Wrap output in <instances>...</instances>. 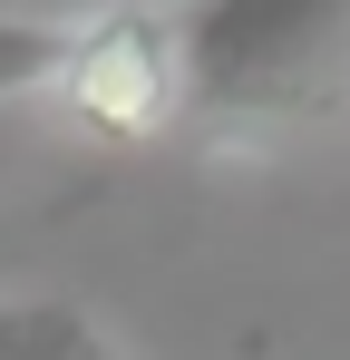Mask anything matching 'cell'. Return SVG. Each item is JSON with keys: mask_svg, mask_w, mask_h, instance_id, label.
<instances>
[{"mask_svg": "<svg viewBox=\"0 0 350 360\" xmlns=\"http://www.w3.org/2000/svg\"><path fill=\"white\" fill-rule=\"evenodd\" d=\"M350 98V0H185L175 117L205 136H292Z\"/></svg>", "mask_w": 350, "mask_h": 360, "instance_id": "1", "label": "cell"}, {"mask_svg": "<svg viewBox=\"0 0 350 360\" xmlns=\"http://www.w3.org/2000/svg\"><path fill=\"white\" fill-rule=\"evenodd\" d=\"M58 108L78 127H98V136H156V127H175V20L166 10L78 20Z\"/></svg>", "mask_w": 350, "mask_h": 360, "instance_id": "2", "label": "cell"}, {"mask_svg": "<svg viewBox=\"0 0 350 360\" xmlns=\"http://www.w3.org/2000/svg\"><path fill=\"white\" fill-rule=\"evenodd\" d=\"M0 360H117L78 302H0Z\"/></svg>", "mask_w": 350, "mask_h": 360, "instance_id": "3", "label": "cell"}, {"mask_svg": "<svg viewBox=\"0 0 350 360\" xmlns=\"http://www.w3.org/2000/svg\"><path fill=\"white\" fill-rule=\"evenodd\" d=\"M78 20H0V98H58Z\"/></svg>", "mask_w": 350, "mask_h": 360, "instance_id": "4", "label": "cell"}]
</instances>
